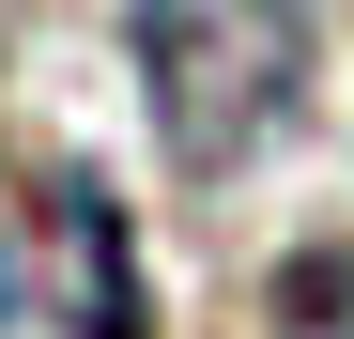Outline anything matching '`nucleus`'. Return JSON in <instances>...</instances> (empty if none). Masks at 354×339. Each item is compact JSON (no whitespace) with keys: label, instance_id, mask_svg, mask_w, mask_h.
<instances>
[{"label":"nucleus","instance_id":"f257e3e1","mask_svg":"<svg viewBox=\"0 0 354 339\" xmlns=\"http://www.w3.org/2000/svg\"><path fill=\"white\" fill-rule=\"evenodd\" d=\"M124 77L154 108L169 170L185 185H231V170H262L308 124L324 31H308V0H124Z\"/></svg>","mask_w":354,"mask_h":339},{"label":"nucleus","instance_id":"f03ea898","mask_svg":"<svg viewBox=\"0 0 354 339\" xmlns=\"http://www.w3.org/2000/svg\"><path fill=\"white\" fill-rule=\"evenodd\" d=\"M0 324H31V339H154L139 232L77 154L0 139Z\"/></svg>","mask_w":354,"mask_h":339},{"label":"nucleus","instance_id":"7ed1b4c3","mask_svg":"<svg viewBox=\"0 0 354 339\" xmlns=\"http://www.w3.org/2000/svg\"><path fill=\"white\" fill-rule=\"evenodd\" d=\"M262 339H354V247H292L262 293Z\"/></svg>","mask_w":354,"mask_h":339}]
</instances>
